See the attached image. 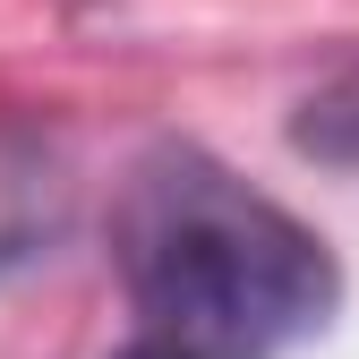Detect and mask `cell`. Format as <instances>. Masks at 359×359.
<instances>
[{"label":"cell","mask_w":359,"mask_h":359,"mask_svg":"<svg viewBox=\"0 0 359 359\" xmlns=\"http://www.w3.org/2000/svg\"><path fill=\"white\" fill-rule=\"evenodd\" d=\"M111 257L154 342L197 359H274L325 334L342 299L325 240L197 146H154L128 171Z\"/></svg>","instance_id":"obj_1"},{"label":"cell","mask_w":359,"mask_h":359,"mask_svg":"<svg viewBox=\"0 0 359 359\" xmlns=\"http://www.w3.org/2000/svg\"><path fill=\"white\" fill-rule=\"evenodd\" d=\"M77 222V163L52 128L34 120H0V274L34 265L69 240Z\"/></svg>","instance_id":"obj_2"},{"label":"cell","mask_w":359,"mask_h":359,"mask_svg":"<svg viewBox=\"0 0 359 359\" xmlns=\"http://www.w3.org/2000/svg\"><path fill=\"white\" fill-rule=\"evenodd\" d=\"M291 146H299V154H317V163H334V171H359V60H342V69L317 86V95L299 103Z\"/></svg>","instance_id":"obj_3"},{"label":"cell","mask_w":359,"mask_h":359,"mask_svg":"<svg viewBox=\"0 0 359 359\" xmlns=\"http://www.w3.org/2000/svg\"><path fill=\"white\" fill-rule=\"evenodd\" d=\"M111 359H197V351H180V342H154V334H146V342H128V351H111Z\"/></svg>","instance_id":"obj_4"}]
</instances>
